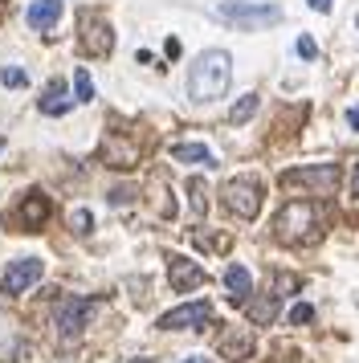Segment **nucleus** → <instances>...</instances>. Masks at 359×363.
I'll return each mask as SVG.
<instances>
[{
	"label": "nucleus",
	"mask_w": 359,
	"mask_h": 363,
	"mask_svg": "<svg viewBox=\"0 0 359 363\" xmlns=\"http://www.w3.org/2000/svg\"><path fill=\"white\" fill-rule=\"evenodd\" d=\"M233 82V57L225 50H204L188 66V99L192 102H216L228 94Z\"/></svg>",
	"instance_id": "f257e3e1"
},
{
	"label": "nucleus",
	"mask_w": 359,
	"mask_h": 363,
	"mask_svg": "<svg viewBox=\"0 0 359 363\" xmlns=\"http://www.w3.org/2000/svg\"><path fill=\"white\" fill-rule=\"evenodd\" d=\"M216 17L237 25L241 33H261L282 21V9L277 4H265V0H221L216 4Z\"/></svg>",
	"instance_id": "f03ea898"
},
{
	"label": "nucleus",
	"mask_w": 359,
	"mask_h": 363,
	"mask_svg": "<svg viewBox=\"0 0 359 363\" xmlns=\"http://www.w3.org/2000/svg\"><path fill=\"white\" fill-rule=\"evenodd\" d=\"M282 188L286 192H302V196H335L339 188V164H306L282 172Z\"/></svg>",
	"instance_id": "7ed1b4c3"
},
{
	"label": "nucleus",
	"mask_w": 359,
	"mask_h": 363,
	"mask_svg": "<svg viewBox=\"0 0 359 363\" xmlns=\"http://www.w3.org/2000/svg\"><path fill=\"white\" fill-rule=\"evenodd\" d=\"M314 233H319V208L306 204V200H290V204L274 216V237L286 241V245H302Z\"/></svg>",
	"instance_id": "20e7f679"
},
{
	"label": "nucleus",
	"mask_w": 359,
	"mask_h": 363,
	"mask_svg": "<svg viewBox=\"0 0 359 363\" xmlns=\"http://www.w3.org/2000/svg\"><path fill=\"white\" fill-rule=\"evenodd\" d=\"M221 200L237 220H253L261 213V184L253 176H237V180H228L221 188Z\"/></svg>",
	"instance_id": "39448f33"
},
{
	"label": "nucleus",
	"mask_w": 359,
	"mask_h": 363,
	"mask_svg": "<svg viewBox=\"0 0 359 363\" xmlns=\"http://www.w3.org/2000/svg\"><path fill=\"white\" fill-rule=\"evenodd\" d=\"M78 29H82L78 33V50L86 53V57H106V53L114 50V29L98 17V13H82Z\"/></svg>",
	"instance_id": "423d86ee"
},
{
	"label": "nucleus",
	"mask_w": 359,
	"mask_h": 363,
	"mask_svg": "<svg viewBox=\"0 0 359 363\" xmlns=\"http://www.w3.org/2000/svg\"><path fill=\"white\" fill-rule=\"evenodd\" d=\"M98 311L94 298H65V302H57V314H53V323H57V335L62 339H74V335H82L86 330V323H90V314Z\"/></svg>",
	"instance_id": "0eeeda50"
},
{
	"label": "nucleus",
	"mask_w": 359,
	"mask_h": 363,
	"mask_svg": "<svg viewBox=\"0 0 359 363\" xmlns=\"http://www.w3.org/2000/svg\"><path fill=\"white\" fill-rule=\"evenodd\" d=\"M45 220H49V196L45 192H25L13 213H4V225H13V229H21V233H37Z\"/></svg>",
	"instance_id": "6e6552de"
},
{
	"label": "nucleus",
	"mask_w": 359,
	"mask_h": 363,
	"mask_svg": "<svg viewBox=\"0 0 359 363\" xmlns=\"http://www.w3.org/2000/svg\"><path fill=\"white\" fill-rule=\"evenodd\" d=\"M41 274H45V262L41 257H21V262H9V269H4V278H0V294H25L33 281H41Z\"/></svg>",
	"instance_id": "1a4fd4ad"
},
{
	"label": "nucleus",
	"mask_w": 359,
	"mask_h": 363,
	"mask_svg": "<svg viewBox=\"0 0 359 363\" xmlns=\"http://www.w3.org/2000/svg\"><path fill=\"white\" fill-rule=\"evenodd\" d=\"M209 318H212V306H209V302H184V306H176V311L163 314L160 327H163V330H200Z\"/></svg>",
	"instance_id": "9d476101"
},
{
	"label": "nucleus",
	"mask_w": 359,
	"mask_h": 363,
	"mask_svg": "<svg viewBox=\"0 0 359 363\" xmlns=\"http://www.w3.org/2000/svg\"><path fill=\"white\" fill-rule=\"evenodd\" d=\"M216 351L225 355V359L241 363L253 355V330L249 327H225L221 330V339H216Z\"/></svg>",
	"instance_id": "9b49d317"
},
{
	"label": "nucleus",
	"mask_w": 359,
	"mask_h": 363,
	"mask_svg": "<svg viewBox=\"0 0 359 363\" xmlns=\"http://www.w3.org/2000/svg\"><path fill=\"white\" fill-rule=\"evenodd\" d=\"M167 278H172V290L176 294H188L196 286H204V269L196 262H188V257H172L167 262Z\"/></svg>",
	"instance_id": "f8f14e48"
},
{
	"label": "nucleus",
	"mask_w": 359,
	"mask_h": 363,
	"mask_svg": "<svg viewBox=\"0 0 359 363\" xmlns=\"http://www.w3.org/2000/svg\"><path fill=\"white\" fill-rule=\"evenodd\" d=\"M57 21H62V0H33L25 9V25L33 33H49Z\"/></svg>",
	"instance_id": "ddd939ff"
},
{
	"label": "nucleus",
	"mask_w": 359,
	"mask_h": 363,
	"mask_svg": "<svg viewBox=\"0 0 359 363\" xmlns=\"http://www.w3.org/2000/svg\"><path fill=\"white\" fill-rule=\"evenodd\" d=\"M37 106H41V115H70L74 111V99H65V82L62 78H53V82L45 86V94L37 99Z\"/></svg>",
	"instance_id": "4468645a"
},
{
	"label": "nucleus",
	"mask_w": 359,
	"mask_h": 363,
	"mask_svg": "<svg viewBox=\"0 0 359 363\" xmlns=\"http://www.w3.org/2000/svg\"><path fill=\"white\" fill-rule=\"evenodd\" d=\"M225 290L233 302H245V298L253 294V274L245 269V265H228L225 269Z\"/></svg>",
	"instance_id": "2eb2a0df"
},
{
	"label": "nucleus",
	"mask_w": 359,
	"mask_h": 363,
	"mask_svg": "<svg viewBox=\"0 0 359 363\" xmlns=\"http://www.w3.org/2000/svg\"><path fill=\"white\" fill-rule=\"evenodd\" d=\"M102 155H106V164H111V167H135V164H139V151L131 147V143H123L118 135H111V139H106Z\"/></svg>",
	"instance_id": "dca6fc26"
},
{
	"label": "nucleus",
	"mask_w": 359,
	"mask_h": 363,
	"mask_svg": "<svg viewBox=\"0 0 359 363\" xmlns=\"http://www.w3.org/2000/svg\"><path fill=\"white\" fill-rule=\"evenodd\" d=\"M172 160H176V164H204V167H216V160H212V151L204 147V143H176V147H172Z\"/></svg>",
	"instance_id": "f3484780"
},
{
	"label": "nucleus",
	"mask_w": 359,
	"mask_h": 363,
	"mask_svg": "<svg viewBox=\"0 0 359 363\" xmlns=\"http://www.w3.org/2000/svg\"><path fill=\"white\" fill-rule=\"evenodd\" d=\"M277 318V294L270 290V294H261L258 302H249V323L253 327H270Z\"/></svg>",
	"instance_id": "a211bd4d"
},
{
	"label": "nucleus",
	"mask_w": 359,
	"mask_h": 363,
	"mask_svg": "<svg viewBox=\"0 0 359 363\" xmlns=\"http://www.w3.org/2000/svg\"><path fill=\"white\" fill-rule=\"evenodd\" d=\"M258 106H261V99H258V94H241V99L233 102V111H228V123H233V127H241V123H249V118L258 115Z\"/></svg>",
	"instance_id": "6ab92c4d"
},
{
	"label": "nucleus",
	"mask_w": 359,
	"mask_h": 363,
	"mask_svg": "<svg viewBox=\"0 0 359 363\" xmlns=\"http://www.w3.org/2000/svg\"><path fill=\"white\" fill-rule=\"evenodd\" d=\"M74 102H94V82H90V74L86 69H74Z\"/></svg>",
	"instance_id": "aec40b11"
},
{
	"label": "nucleus",
	"mask_w": 359,
	"mask_h": 363,
	"mask_svg": "<svg viewBox=\"0 0 359 363\" xmlns=\"http://www.w3.org/2000/svg\"><path fill=\"white\" fill-rule=\"evenodd\" d=\"M70 229L78 233V237H90V229H94V216L86 213V208H70Z\"/></svg>",
	"instance_id": "412c9836"
},
{
	"label": "nucleus",
	"mask_w": 359,
	"mask_h": 363,
	"mask_svg": "<svg viewBox=\"0 0 359 363\" xmlns=\"http://www.w3.org/2000/svg\"><path fill=\"white\" fill-rule=\"evenodd\" d=\"M0 82L13 86V90H21V86H29V74H25V69H16V66H4V69H0Z\"/></svg>",
	"instance_id": "4be33fe9"
},
{
	"label": "nucleus",
	"mask_w": 359,
	"mask_h": 363,
	"mask_svg": "<svg viewBox=\"0 0 359 363\" xmlns=\"http://www.w3.org/2000/svg\"><path fill=\"white\" fill-rule=\"evenodd\" d=\"M188 188H192V208L196 213H209V188H204V180H192Z\"/></svg>",
	"instance_id": "5701e85b"
},
{
	"label": "nucleus",
	"mask_w": 359,
	"mask_h": 363,
	"mask_svg": "<svg viewBox=\"0 0 359 363\" xmlns=\"http://www.w3.org/2000/svg\"><path fill=\"white\" fill-rule=\"evenodd\" d=\"M306 323H314V306L298 302V306L290 311V327H306Z\"/></svg>",
	"instance_id": "b1692460"
},
{
	"label": "nucleus",
	"mask_w": 359,
	"mask_h": 363,
	"mask_svg": "<svg viewBox=\"0 0 359 363\" xmlns=\"http://www.w3.org/2000/svg\"><path fill=\"white\" fill-rule=\"evenodd\" d=\"M298 57H306V62H314V57H319V45H314V37H298Z\"/></svg>",
	"instance_id": "393cba45"
},
{
	"label": "nucleus",
	"mask_w": 359,
	"mask_h": 363,
	"mask_svg": "<svg viewBox=\"0 0 359 363\" xmlns=\"http://www.w3.org/2000/svg\"><path fill=\"white\" fill-rule=\"evenodd\" d=\"M131 196H135V192H131V188H114V192H111V204H127Z\"/></svg>",
	"instance_id": "a878e982"
},
{
	"label": "nucleus",
	"mask_w": 359,
	"mask_h": 363,
	"mask_svg": "<svg viewBox=\"0 0 359 363\" xmlns=\"http://www.w3.org/2000/svg\"><path fill=\"white\" fill-rule=\"evenodd\" d=\"M310 9L314 13H331V0H310Z\"/></svg>",
	"instance_id": "bb28decb"
},
{
	"label": "nucleus",
	"mask_w": 359,
	"mask_h": 363,
	"mask_svg": "<svg viewBox=\"0 0 359 363\" xmlns=\"http://www.w3.org/2000/svg\"><path fill=\"white\" fill-rule=\"evenodd\" d=\"M351 196L359 200V164H355V180H351Z\"/></svg>",
	"instance_id": "cd10ccee"
},
{
	"label": "nucleus",
	"mask_w": 359,
	"mask_h": 363,
	"mask_svg": "<svg viewBox=\"0 0 359 363\" xmlns=\"http://www.w3.org/2000/svg\"><path fill=\"white\" fill-rule=\"evenodd\" d=\"M347 123H351V127H355V131H359V106H355V111H351V115H347Z\"/></svg>",
	"instance_id": "c85d7f7f"
},
{
	"label": "nucleus",
	"mask_w": 359,
	"mask_h": 363,
	"mask_svg": "<svg viewBox=\"0 0 359 363\" xmlns=\"http://www.w3.org/2000/svg\"><path fill=\"white\" fill-rule=\"evenodd\" d=\"M180 363H212V359H204V355H188V359H180Z\"/></svg>",
	"instance_id": "c756f323"
},
{
	"label": "nucleus",
	"mask_w": 359,
	"mask_h": 363,
	"mask_svg": "<svg viewBox=\"0 0 359 363\" xmlns=\"http://www.w3.org/2000/svg\"><path fill=\"white\" fill-rule=\"evenodd\" d=\"M0 151H4V135H0Z\"/></svg>",
	"instance_id": "7c9ffc66"
},
{
	"label": "nucleus",
	"mask_w": 359,
	"mask_h": 363,
	"mask_svg": "<svg viewBox=\"0 0 359 363\" xmlns=\"http://www.w3.org/2000/svg\"><path fill=\"white\" fill-rule=\"evenodd\" d=\"M131 363H147V359H131Z\"/></svg>",
	"instance_id": "2f4dec72"
}]
</instances>
